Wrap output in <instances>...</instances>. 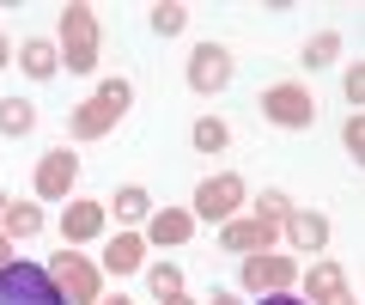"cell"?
I'll return each mask as SVG.
<instances>
[{
    "instance_id": "17",
    "label": "cell",
    "mask_w": 365,
    "mask_h": 305,
    "mask_svg": "<svg viewBox=\"0 0 365 305\" xmlns=\"http://www.w3.org/2000/svg\"><path fill=\"white\" fill-rule=\"evenodd\" d=\"M140 256H146V239H140V232H122V239L110 244V275H134Z\"/></svg>"
},
{
    "instance_id": "15",
    "label": "cell",
    "mask_w": 365,
    "mask_h": 305,
    "mask_svg": "<svg viewBox=\"0 0 365 305\" xmlns=\"http://www.w3.org/2000/svg\"><path fill=\"white\" fill-rule=\"evenodd\" d=\"M0 232H6V239H37L43 232V208L37 201H6V214H0Z\"/></svg>"
},
{
    "instance_id": "28",
    "label": "cell",
    "mask_w": 365,
    "mask_h": 305,
    "mask_svg": "<svg viewBox=\"0 0 365 305\" xmlns=\"http://www.w3.org/2000/svg\"><path fill=\"white\" fill-rule=\"evenodd\" d=\"M13 263V239H6V232H0V269Z\"/></svg>"
},
{
    "instance_id": "27",
    "label": "cell",
    "mask_w": 365,
    "mask_h": 305,
    "mask_svg": "<svg viewBox=\"0 0 365 305\" xmlns=\"http://www.w3.org/2000/svg\"><path fill=\"white\" fill-rule=\"evenodd\" d=\"M256 305H304L299 293H268V299H256Z\"/></svg>"
},
{
    "instance_id": "25",
    "label": "cell",
    "mask_w": 365,
    "mask_h": 305,
    "mask_svg": "<svg viewBox=\"0 0 365 305\" xmlns=\"http://www.w3.org/2000/svg\"><path fill=\"white\" fill-rule=\"evenodd\" d=\"M341 141H347L353 165H359V159H365V116H359V110H353V116H347V134H341Z\"/></svg>"
},
{
    "instance_id": "2",
    "label": "cell",
    "mask_w": 365,
    "mask_h": 305,
    "mask_svg": "<svg viewBox=\"0 0 365 305\" xmlns=\"http://www.w3.org/2000/svg\"><path fill=\"white\" fill-rule=\"evenodd\" d=\"M43 269H49V281L61 287L67 305H98V293H104V269L91 263V256H79L73 244H67V251H55Z\"/></svg>"
},
{
    "instance_id": "9",
    "label": "cell",
    "mask_w": 365,
    "mask_h": 305,
    "mask_svg": "<svg viewBox=\"0 0 365 305\" xmlns=\"http://www.w3.org/2000/svg\"><path fill=\"white\" fill-rule=\"evenodd\" d=\"M189 86L195 92H225L232 86V55L220 43H195V55H189Z\"/></svg>"
},
{
    "instance_id": "22",
    "label": "cell",
    "mask_w": 365,
    "mask_h": 305,
    "mask_svg": "<svg viewBox=\"0 0 365 305\" xmlns=\"http://www.w3.org/2000/svg\"><path fill=\"white\" fill-rule=\"evenodd\" d=\"M335 55H341V37H335V31H317L311 49H304V67H329Z\"/></svg>"
},
{
    "instance_id": "20",
    "label": "cell",
    "mask_w": 365,
    "mask_h": 305,
    "mask_svg": "<svg viewBox=\"0 0 365 305\" xmlns=\"http://www.w3.org/2000/svg\"><path fill=\"white\" fill-rule=\"evenodd\" d=\"M146 19H153V31H158V37H177V31L189 25V6H177V0H165V6H153Z\"/></svg>"
},
{
    "instance_id": "30",
    "label": "cell",
    "mask_w": 365,
    "mask_h": 305,
    "mask_svg": "<svg viewBox=\"0 0 365 305\" xmlns=\"http://www.w3.org/2000/svg\"><path fill=\"white\" fill-rule=\"evenodd\" d=\"M6 61H13V49H6V37H0V67H6Z\"/></svg>"
},
{
    "instance_id": "14",
    "label": "cell",
    "mask_w": 365,
    "mask_h": 305,
    "mask_svg": "<svg viewBox=\"0 0 365 305\" xmlns=\"http://www.w3.org/2000/svg\"><path fill=\"white\" fill-rule=\"evenodd\" d=\"M61 232H67V244H86V239H98V232H104V208H98V201H67V214H61Z\"/></svg>"
},
{
    "instance_id": "26",
    "label": "cell",
    "mask_w": 365,
    "mask_h": 305,
    "mask_svg": "<svg viewBox=\"0 0 365 305\" xmlns=\"http://www.w3.org/2000/svg\"><path fill=\"white\" fill-rule=\"evenodd\" d=\"M341 86H347V104L359 110L365 104V74H359V67H347V80H341Z\"/></svg>"
},
{
    "instance_id": "31",
    "label": "cell",
    "mask_w": 365,
    "mask_h": 305,
    "mask_svg": "<svg viewBox=\"0 0 365 305\" xmlns=\"http://www.w3.org/2000/svg\"><path fill=\"white\" fill-rule=\"evenodd\" d=\"M165 305H189V299H182V293H170V299H165Z\"/></svg>"
},
{
    "instance_id": "19",
    "label": "cell",
    "mask_w": 365,
    "mask_h": 305,
    "mask_svg": "<svg viewBox=\"0 0 365 305\" xmlns=\"http://www.w3.org/2000/svg\"><path fill=\"white\" fill-rule=\"evenodd\" d=\"M146 214H153V196H146V189H134V184L116 189V220H122V226H140Z\"/></svg>"
},
{
    "instance_id": "16",
    "label": "cell",
    "mask_w": 365,
    "mask_h": 305,
    "mask_svg": "<svg viewBox=\"0 0 365 305\" xmlns=\"http://www.w3.org/2000/svg\"><path fill=\"white\" fill-rule=\"evenodd\" d=\"M19 67H25L31 80H49V74H61V49H55L49 37H31L25 49H19Z\"/></svg>"
},
{
    "instance_id": "23",
    "label": "cell",
    "mask_w": 365,
    "mask_h": 305,
    "mask_svg": "<svg viewBox=\"0 0 365 305\" xmlns=\"http://www.w3.org/2000/svg\"><path fill=\"white\" fill-rule=\"evenodd\" d=\"M287 214H292V201L287 196H280V189H262V196H256V220H287Z\"/></svg>"
},
{
    "instance_id": "5",
    "label": "cell",
    "mask_w": 365,
    "mask_h": 305,
    "mask_svg": "<svg viewBox=\"0 0 365 305\" xmlns=\"http://www.w3.org/2000/svg\"><path fill=\"white\" fill-rule=\"evenodd\" d=\"M262 116L274 122V129H311L317 122V98L304 92V80H280L262 92Z\"/></svg>"
},
{
    "instance_id": "33",
    "label": "cell",
    "mask_w": 365,
    "mask_h": 305,
    "mask_svg": "<svg viewBox=\"0 0 365 305\" xmlns=\"http://www.w3.org/2000/svg\"><path fill=\"white\" fill-rule=\"evenodd\" d=\"M110 305H128V299H110Z\"/></svg>"
},
{
    "instance_id": "3",
    "label": "cell",
    "mask_w": 365,
    "mask_h": 305,
    "mask_svg": "<svg viewBox=\"0 0 365 305\" xmlns=\"http://www.w3.org/2000/svg\"><path fill=\"white\" fill-rule=\"evenodd\" d=\"M61 67L67 74L98 67V13L91 6H61Z\"/></svg>"
},
{
    "instance_id": "11",
    "label": "cell",
    "mask_w": 365,
    "mask_h": 305,
    "mask_svg": "<svg viewBox=\"0 0 365 305\" xmlns=\"http://www.w3.org/2000/svg\"><path fill=\"white\" fill-rule=\"evenodd\" d=\"M304 305H359L347 293L341 263H311V275H304Z\"/></svg>"
},
{
    "instance_id": "21",
    "label": "cell",
    "mask_w": 365,
    "mask_h": 305,
    "mask_svg": "<svg viewBox=\"0 0 365 305\" xmlns=\"http://www.w3.org/2000/svg\"><path fill=\"white\" fill-rule=\"evenodd\" d=\"M225 141H232V129H225L220 116H201V122H195V146H201V153H220Z\"/></svg>"
},
{
    "instance_id": "24",
    "label": "cell",
    "mask_w": 365,
    "mask_h": 305,
    "mask_svg": "<svg viewBox=\"0 0 365 305\" xmlns=\"http://www.w3.org/2000/svg\"><path fill=\"white\" fill-rule=\"evenodd\" d=\"M170 293H182V275H177L170 263H158V269H153V299H170Z\"/></svg>"
},
{
    "instance_id": "8",
    "label": "cell",
    "mask_w": 365,
    "mask_h": 305,
    "mask_svg": "<svg viewBox=\"0 0 365 305\" xmlns=\"http://www.w3.org/2000/svg\"><path fill=\"white\" fill-rule=\"evenodd\" d=\"M73 177H79V159L67 146H49L37 159V201H61L67 189H73Z\"/></svg>"
},
{
    "instance_id": "4",
    "label": "cell",
    "mask_w": 365,
    "mask_h": 305,
    "mask_svg": "<svg viewBox=\"0 0 365 305\" xmlns=\"http://www.w3.org/2000/svg\"><path fill=\"white\" fill-rule=\"evenodd\" d=\"M0 305H67L61 287L49 281V269L43 263H6L0 269Z\"/></svg>"
},
{
    "instance_id": "18",
    "label": "cell",
    "mask_w": 365,
    "mask_h": 305,
    "mask_svg": "<svg viewBox=\"0 0 365 305\" xmlns=\"http://www.w3.org/2000/svg\"><path fill=\"white\" fill-rule=\"evenodd\" d=\"M31 129H37V110H31L25 98H0V134L19 141V134H31Z\"/></svg>"
},
{
    "instance_id": "13",
    "label": "cell",
    "mask_w": 365,
    "mask_h": 305,
    "mask_svg": "<svg viewBox=\"0 0 365 305\" xmlns=\"http://www.w3.org/2000/svg\"><path fill=\"white\" fill-rule=\"evenodd\" d=\"M287 239L299 244V251H323V244H329V220L317 208H292L287 214Z\"/></svg>"
},
{
    "instance_id": "7",
    "label": "cell",
    "mask_w": 365,
    "mask_h": 305,
    "mask_svg": "<svg viewBox=\"0 0 365 305\" xmlns=\"http://www.w3.org/2000/svg\"><path fill=\"white\" fill-rule=\"evenodd\" d=\"M237 281H244L250 293H292V281H299V263H287V256H274V251H262V256H250L244 269H237Z\"/></svg>"
},
{
    "instance_id": "1",
    "label": "cell",
    "mask_w": 365,
    "mask_h": 305,
    "mask_svg": "<svg viewBox=\"0 0 365 305\" xmlns=\"http://www.w3.org/2000/svg\"><path fill=\"white\" fill-rule=\"evenodd\" d=\"M128 98H134V86H128V80L98 86V92H91L86 104L73 110V122H67V129H73V141H98V134H110L122 116H128Z\"/></svg>"
},
{
    "instance_id": "32",
    "label": "cell",
    "mask_w": 365,
    "mask_h": 305,
    "mask_svg": "<svg viewBox=\"0 0 365 305\" xmlns=\"http://www.w3.org/2000/svg\"><path fill=\"white\" fill-rule=\"evenodd\" d=\"M0 214H6V189H0Z\"/></svg>"
},
{
    "instance_id": "12",
    "label": "cell",
    "mask_w": 365,
    "mask_h": 305,
    "mask_svg": "<svg viewBox=\"0 0 365 305\" xmlns=\"http://www.w3.org/2000/svg\"><path fill=\"white\" fill-rule=\"evenodd\" d=\"M195 239V214L189 208H158L146 214V244H165V251H177V244Z\"/></svg>"
},
{
    "instance_id": "6",
    "label": "cell",
    "mask_w": 365,
    "mask_h": 305,
    "mask_svg": "<svg viewBox=\"0 0 365 305\" xmlns=\"http://www.w3.org/2000/svg\"><path fill=\"white\" fill-rule=\"evenodd\" d=\"M244 208V177L237 171H220V177H207V184L195 189V220H232V214Z\"/></svg>"
},
{
    "instance_id": "29",
    "label": "cell",
    "mask_w": 365,
    "mask_h": 305,
    "mask_svg": "<svg viewBox=\"0 0 365 305\" xmlns=\"http://www.w3.org/2000/svg\"><path fill=\"white\" fill-rule=\"evenodd\" d=\"M207 305H237V293H213V299Z\"/></svg>"
},
{
    "instance_id": "10",
    "label": "cell",
    "mask_w": 365,
    "mask_h": 305,
    "mask_svg": "<svg viewBox=\"0 0 365 305\" xmlns=\"http://www.w3.org/2000/svg\"><path fill=\"white\" fill-rule=\"evenodd\" d=\"M220 244H225V251H237V256H262L274 244V226L256 220V214H232L225 232H220Z\"/></svg>"
}]
</instances>
